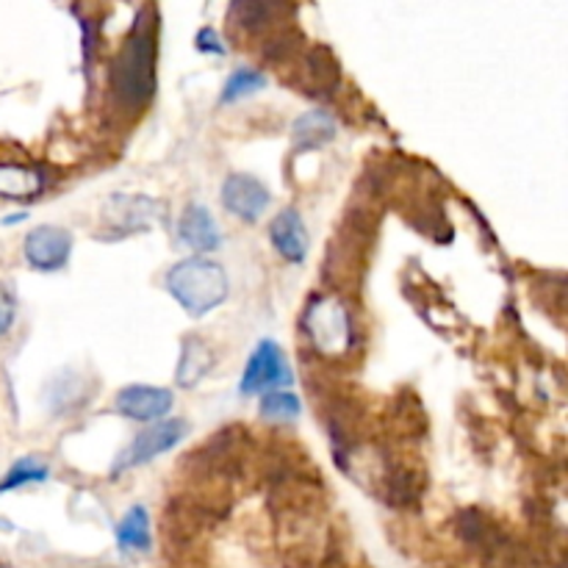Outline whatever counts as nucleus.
Here are the masks:
<instances>
[{
	"label": "nucleus",
	"mask_w": 568,
	"mask_h": 568,
	"mask_svg": "<svg viewBox=\"0 0 568 568\" xmlns=\"http://www.w3.org/2000/svg\"><path fill=\"white\" fill-rule=\"evenodd\" d=\"M153 64H155V37L153 26L139 17L136 28L125 39V48L111 64V89L116 100L128 109H139L153 94Z\"/></svg>",
	"instance_id": "f257e3e1"
},
{
	"label": "nucleus",
	"mask_w": 568,
	"mask_h": 568,
	"mask_svg": "<svg viewBox=\"0 0 568 568\" xmlns=\"http://www.w3.org/2000/svg\"><path fill=\"white\" fill-rule=\"evenodd\" d=\"M166 292L189 316H205L227 300V275L216 261L192 255L166 272Z\"/></svg>",
	"instance_id": "f03ea898"
},
{
	"label": "nucleus",
	"mask_w": 568,
	"mask_h": 568,
	"mask_svg": "<svg viewBox=\"0 0 568 568\" xmlns=\"http://www.w3.org/2000/svg\"><path fill=\"white\" fill-rule=\"evenodd\" d=\"M303 331L316 347V353L327 358H342L353 344V325H349L347 305L333 294H322L308 303L303 314Z\"/></svg>",
	"instance_id": "7ed1b4c3"
},
{
	"label": "nucleus",
	"mask_w": 568,
	"mask_h": 568,
	"mask_svg": "<svg viewBox=\"0 0 568 568\" xmlns=\"http://www.w3.org/2000/svg\"><path fill=\"white\" fill-rule=\"evenodd\" d=\"M189 425L183 419H164L150 425L148 430H142L139 436H133V442L116 455L114 460V475L128 469H136V466L148 464V460L159 458V455L170 453L175 444H181L186 438Z\"/></svg>",
	"instance_id": "20e7f679"
},
{
	"label": "nucleus",
	"mask_w": 568,
	"mask_h": 568,
	"mask_svg": "<svg viewBox=\"0 0 568 568\" xmlns=\"http://www.w3.org/2000/svg\"><path fill=\"white\" fill-rule=\"evenodd\" d=\"M288 383H292V366H288L286 355H283V349L275 342L264 338L253 349V355H250L239 388H242V394H258L270 392V388L277 392V388L288 386Z\"/></svg>",
	"instance_id": "39448f33"
},
{
	"label": "nucleus",
	"mask_w": 568,
	"mask_h": 568,
	"mask_svg": "<svg viewBox=\"0 0 568 568\" xmlns=\"http://www.w3.org/2000/svg\"><path fill=\"white\" fill-rule=\"evenodd\" d=\"M22 253H26V261L33 270H61L72 253V236L70 231H64V227L59 225H39L26 236Z\"/></svg>",
	"instance_id": "423d86ee"
},
{
	"label": "nucleus",
	"mask_w": 568,
	"mask_h": 568,
	"mask_svg": "<svg viewBox=\"0 0 568 568\" xmlns=\"http://www.w3.org/2000/svg\"><path fill=\"white\" fill-rule=\"evenodd\" d=\"M270 189L253 175H231L222 186V205L244 222H258L264 211L270 209Z\"/></svg>",
	"instance_id": "0eeeda50"
},
{
	"label": "nucleus",
	"mask_w": 568,
	"mask_h": 568,
	"mask_svg": "<svg viewBox=\"0 0 568 568\" xmlns=\"http://www.w3.org/2000/svg\"><path fill=\"white\" fill-rule=\"evenodd\" d=\"M103 216L109 225L120 227V233H133L159 222L164 216V209L159 200L142 197V194H114L105 203Z\"/></svg>",
	"instance_id": "6e6552de"
},
{
	"label": "nucleus",
	"mask_w": 568,
	"mask_h": 568,
	"mask_svg": "<svg viewBox=\"0 0 568 568\" xmlns=\"http://www.w3.org/2000/svg\"><path fill=\"white\" fill-rule=\"evenodd\" d=\"M172 392L159 386H128L116 394V410L133 422H155L170 414Z\"/></svg>",
	"instance_id": "1a4fd4ad"
},
{
	"label": "nucleus",
	"mask_w": 568,
	"mask_h": 568,
	"mask_svg": "<svg viewBox=\"0 0 568 568\" xmlns=\"http://www.w3.org/2000/svg\"><path fill=\"white\" fill-rule=\"evenodd\" d=\"M178 239H181L183 247L203 255L220 247L222 233H220V225L214 222V216H211V211L205 209V205L192 203L183 209L181 220H178Z\"/></svg>",
	"instance_id": "9d476101"
},
{
	"label": "nucleus",
	"mask_w": 568,
	"mask_h": 568,
	"mask_svg": "<svg viewBox=\"0 0 568 568\" xmlns=\"http://www.w3.org/2000/svg\"><path fill=\"white\" fill-rule=\"evenodd\" d=\"M270 239L275 244L277 253L288 261V264H303L308 255V231L303 225V216L294 209H283L281 214L272 220Z\"/></svg>",
	"instance_id": "9b49d317"
},
{
	"label": "nucleus",
	"mask_w": 568,
	"mask_h": 568,
	"mask_svg": "<svg viewBox=\"0 0 568 568\" xmlns=\"http://www.w3.org/2000/svg\"><path fill=\"white\" fill-rule=\"evenodd\" d=\"M333 136H336V120L322 109H314L308 111V114L297 116V122H294L292 128V139L297 150L322 148V144L331 142Z\"/></svg>",
	"instance_id": "f8f14e48"
},
{
	"label": "nucleus",
	"mask_w": 568,
	"mask_h": 568,
	"mask_svg": "<svg viewBox=\"0 0 568 568\" xmlns=\"http://www.w3.org/2000/svg\"><path fill=\"white\" fill-rule=\"evenodd\" d=\"M214 366V353L203 338H186L183 342L181 364H178V386L192 388L194 383L203 381L209 369Z\"/></svg>",
	"instance_id": "ddd939ff"
},
{
	"label": "nucleus",
	"mask_w": 568,
	"mask_h": 568,
	"mask_svg": "<svg viewBox=\"0 0 568 568\" xmlns=\"http://www.w3.org/2000/svg\"><path fill=\"white\" fill-rule=\"evenodd\" d=\"M42 192V172L22 164H0V197L28 200Z\"/></svg>",
	"instance_id": "4468645a"
},
{
	"label": "nucleus",
	"mask_w": 568,
	"mask_h": 568,
	"mask_svg": "<svg viewBox=\"0 0 568 568\" xmlns=\"http://www.w3.org/2000/svg\"><path fill=\"white\" fill-rule=\"evenodd\" d=\"M116 544L122 552H144L150 549V516L142 505H133L116 527Z\"/></svg>",
	"instance_id": "2eb2a0df"
},
{
	"label": "nucleus",
	"mask_w": 568,
	"mask_h": 568,
	"mask_svg": "<svg viewBox=\"0 0 568 568\" xmlns=\"http://www.w3.org/2000/svg\"><path fill=\"white\" fill-rule=\"evenodd\" d=\"M300 414H303V405H300V399L294 397L292 392L277 388V392H266L264 397H261V416H264V419L294 422Z\"/></svg>",
	"instance_id": "dca6fc26"
},
{
	"label": "nucleus",
	"mask_w": 568,
	"mask_h": 568,
	"mask_svg": "<svg viewBox=\"0 0 568 568\" xmlns=\"http://www.w3.org/2000/svg\"><path fill=\"white\" fill-rule=\"evenodd\" d=\"M266 87V75L261 70H253V67H239L231 78L225 81V89H222V103H233V100H242L247 94H255L258 89Z\"/></svg>",
	"instance_id": "f3484780"
},
{
	"label": "nucleus",
	"mask_w": 568,
	"mask_h": 568,
	"mask_svg": "<svg viewBox=\"0 0 568 568\" xmlns=\"http://www.w3.org/2000/svg\"><path fill=\"white\" fill-rule=\"evenodd\" d=\"M42 480H48V464L37 458H22L17 460V464L9 469V475L0 480V494L14 491V488L31 486V483H42Z\"/></svg>",
	"instance_id": "a211bd4d"
},
{
	"label": "nucleus",
	"mask_w": 568,
	"mask_h": 568,
	"mask_svg": "<svg viewBox=\"0 0 568 568\" xmlns=\"http://www.w3.org/2000/svg\"><path fill=\"white\" fill-rule=\"evenodd\" d=\"M14 320H17V300L14 294L9 292V286L0 283V338L11 331Z\"/></svg>",
	"instance_id": "6ab92c4d"
},
{
	"label": "nucleus",
	"mask_w": 568,
	"mask_h": 568,
	"mask_svg": "<svg viewBox=\"0 0 568 568\" xmlns=\"http://www.w3.org/2000/svg\"><path fill=\"white\" fill-rule=\"evenodd\" d=\"M197 50H203V53H216V55H225V44H222L220 33L214 31V28H200L197 31Z\"/></svg>",
	"instance_id": "aec40b11"
},
{
	"label": "nucleus",
	"mask_w": 568,
	"mask_h": 568,
	"mask_svg": "<svg viewBox=\"0 0 568 568\" xmlns=\"http://www.w3.org/2000/svg\"><path fill=\"white\" fill-rule=\"evenodd\" d=\"M0 568H6V566H0Z\"/></svg>",
	"instance_id": "412c9836"
}]
</instances>
